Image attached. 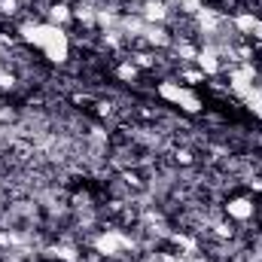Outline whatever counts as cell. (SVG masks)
<instances>
[{
    "label": "cell",
    "mask_w": 262,
    "mask_h": 262,
    "mask_svg": "<svg viewBox=\"0 0 262 262\" xmlns=\"http://www.w3.org/2000/svg\"><path fill=\"white\" fill-rule=\"evenodd\" d=\"M18 40L25 46H31V49H40L49 64H67V58H70V34H67V28L49 25V21H37V18H25L18 25Z\"/></svg>",
    "instance_id": "1"
},
{
    "label": "cell",
    "mask_w": 262,
    "mask_h": 262,
    "mask_svg": "<svg viewBox=\"0 0 262 262\" xmlns=\"http://www.w3.org/2000/svg\"><path fill=\"white\" fill-rule=\"evenodd\" d=\"M92 247H95V253L101 259H125V253H134L137 250V241L131 238L128 232L107 226V229H101L92 238Z\"/></svg>",
    "instance_id": "2"
},
{
    "label": "cell",
    "mask_w": 262,
    "mask_h": 262,
    "mask_svg": "<svg viewBox=\"0 0 262 262\" xmlns=\"http://www.w3.org/2000/svg\"><path fill=\"white\" fill-rule=\"evenodd\" d=\"M223 213L229 216V223H250L256 216V201L250 195H229L223 204Z\"/></svg>",
    "instance_id": "3"
},
{
    "label": "cell",
    "mask_w": 262,
    "mask_h": 262,
    "mask_svg": "<svg viewBox=\"0 0 262 262\" xmlns=\"http://www.w3.org/2000/svg\"><path fill=\"white\" fill-rule=\"evenodd\" d=\"M195 67L207 76V79H216L223 70H226V61H223V55L216 52V46H210V43H204V46H198V55H195Z\"/></svg>",
    "instance_id": "4"
},
{
    "label": "cell",
    "mask_w": 262,
    "mask_h": 262,
    "mask_svg": "<svg viewBox=\"0 0 262 262\" xmlns=\"http://www.w3.org/2000/svg\"><path fill=\"white\" fill-rule=\"evenodd\" d=\"M140 18L146 25H168V18H171L168 0H143L140 3Z\"/></svg>",
    "instance_id": "5"
},
{
    "label": "cell",
    "mask_w": 262,
    "mask_h": 262,
    "mask_svg": "<svg viewBox=\"0 0 262 262\" xmlns=\"http://www.w3.org/2000/svg\"><path fill=\"white\" fill-rule=\"evenodd\" d=\"M46 18L43 21H49V25H58V28H67L70 21H73V9H70V3L64 0H52V3H46Z\"/></svg>",
    "instance_id": "6"
},
{
    "label": "cell",
    "mask_w": 262,
    "mask_h": 262,
    "mask_svg": "<svg viewBox=\"0 0 262 262\" xmlns=\"http://www.w3.org/2000/svg\"><path fill=\"white\" fill-rule=\"evenodd\" d=\"M183 82L180 79H171V76H165V79H159V85H156V95L165 101V104H171V107H177V101H180V95H183Z\"/></svg>",
    "instance_id": "7"
},
{
    "label": "cell",
    "mask_w": 262,
    "mask_h": 262,
    "mask_svg": "<svg viewBox=\"0 0 262 262\" xmlns=\"http://www.w3.org/2000/svg\"><path fill=\"white\" fill-rule=\"evenodd\" d=\"M177 110L180 113H186V116H198L201 110H204V101L198 98V92L195 89H183V95H180V101H177Z\"/></svg>",
    "instance_id": "8"
},
{
    "label": "cell",
    "mask_w": 262,
    "mask_h": 262,
    "mask_svg": "<svg viewBox=\"0 0 262 262\" xmlns=\"http://www.w3.org/2000/svg\"><path fill=\"white\" fill-rule=\"evenodd\" d=\"M113 73H116V79H119V82H125V85H134V82L140 79V67L131 64L128 58H122V61L116 64V70H113Z\"/></svg>",
    "instance_id": "9"
},
{
    "label": "cell",
    "mask_w": 262,
    "mask_h": 262,
    "mask_svg": "<svg viewBox=\"0 0 262 262\" xmlns=\"http://www.w3.org/2000/svg\"><path fill=\"white\" fill-rule=\"evenodd\" d=\"M241 104L247 107V113H253L256 119H262V85H253V92H250Z\"/></svg>",
    "instance_id": "10"
},
{
    "label": "cell",
    "mask_w": 262,
    "mask_h": 262,
    "mask_svg": "<svg viewBox=\"0 0 262 262\" xmlns=\"http://www.w3.org/2000/svg\"><path fill=\"white\" fill-rule=\"evenodd\" d=\"M18 85V73L9 67H0V92H12Z\"/></svg>",
    "instance_id": "11"
},
{
    "label": "cell",
    "mask_w": 262,
    "mask_h": 262,
    "mask_svg": "<svg viewBox=\"0 0 262 262\" xmlns=\"http://www.w3.org/2000/svg\"><path fill=\"white\" fill-rule=\"evenodd\" d=\"M21 12V0H0V15H18Z\"/></svg>",
    "instance_id": "12"
},
{
    "label": "cell",
    "mask_w": 262,
    "mask_h": 262,
    "mask_svg": "<svg viewBox=\"0 0 262 262\" xmlns=\"http://www.w3.org/2000/svg\"><path fill=\"white\" fill-rule=\"evenodd\" d=\"M174 156H177V162H180V165H192V162H195V156H192V149H177Z\"/></svg>",
    "instance_id": "13"
},
{
    "label": "cell",
    "mask_w": 262,
    "mask_h": 262,
    "mask_svg": "<svg viewBox=\"0 0 262 262\" xmlns=\"http://www.w3.org/2000/svg\"><path fill=\"white\" fill-rule=\"evenodd\" d=\"M174 3H180V0H174Z\"/></svg>",
    "instance_id": "14"
}]
</instances>
